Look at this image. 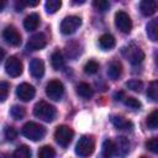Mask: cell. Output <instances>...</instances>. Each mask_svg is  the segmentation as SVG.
<instances>
[{
  "mask_svg": "<svg viewBox=\"0 0 158 158\" xmlns=\"http://www.w3.org/2000/svg\"><path fill=\"white\" fill-rule=\"evenodd\" d=\"M21 133L31 139V141H40L46 135V128L40 125V123H36V122H27L22 126L21 128Z\"/></svg>",
  "mask_w": 158,
  "mask_h": 158,
  "instance_id": "obj_1",
  "label": "cell"
},
{
  "mask_svg": "<svg viewBox=\"0 0 158 158\" xmlns=\"http://www.w3.org/2000/svg\"><path fill=\"white\" fill-rule=\"evenodd\" d=\"M33 115L42 121L51 122L56 116V109L46 101H38L33 107Z\"/></svg>",
  "mask_w": 158,
  "mask_h": 158,
  "instance_id": "obj_2",
  "label": "cell"
},
{
  "mask_svg": "<svg viewBox=\"0 0 158 158\" xmlns=\"http://www.w3.org/2000/svg\"><path fill=\"white\" fill-rule=\"evenodd\" d=\"M94 151V139L90 136H83L79 138L77 146H75V154L80 158L89 157Z\"/></svg>",
  "mask_w": 158,
  "mask_h": 158,
  "instance_id": "obj_3",
  "label": "cell"
},
{
  "mask_svg": "<svg viewBox=\"0 0 158 158\" xmlns=\"http://www.w3.org/2000/svg\"><path fill=\"white\" fill-rule=\"evenodd\" d=\"M122 53H123V56L130 60V63L133 64V65L139 64V63L144 59V53H143V51H142L139 47L135 46V44H128V47H126V48L122 49Z\"/></svg>",
  "mask_w": 158,
  "mask_h": 158,
  "instance_id": "obj_4",
  "label": "cell"
},
{
  "mask_svg": "<svg viewBox=\"0 0 158 158\" xmlns=\"http://www.w3.org/2000/svg\"><path fill=\"white\" fill-rule=\"evenodd\" d=\"M73 136H74V132L68 126H58L54 132V138H56L57 143L63 147H67L72 142Z\"/></svg>",
  "mask_w": 158,
  "mask_h": 158,
  "instance_id": "obj_5",
  "label": "cell"
},
{
  "mask_svg": "<svg viewBox=\"0 0 158 158\" xmlns=\"http://www.w3.org/2000/svg\"><path fill=\"white\" fill-rule=\"evenodd\" d=\"M81 25V19L78 16H67L60 23V32L63 35H72Z\"/></svg>",
  "mask_w": 158,
  "mask_h": 158,
  "instance_id": "obj_6",
  "label": "cell"
},
{
  "mask_svg": "<svg viewBox=\"0 0 158 158\" xmlns=\"http://www.w3.org/2000/svg\"><path fill=\"white\" fill-rule=\"evenodd\" d=\"M115 25L122 33H130L132 30L131 17L125 11H117L115 14Z\"/></svg>",
  "mask_w": 158,
  "mask_h": 158,
  "instance_id": "obj_7",
  "label": "cell"
},
{
  "mask_svg": "<svg viewBox=\"0 0 158 158\" xmlns=\"http://www.w3.org/2000/svg\"><path fill=\"white\" fill-rule=\"evenodd\" d=\"M46 94L52 100H60L64 94V86L59 80H51L46 86Z\"/></svg>",
  "mask_w": 158,
  "mask_h": 158,
  "instance_id": "obj_8",
  "label": "cell"
},
{
  "mask_svg": "<svg viewBox=\"0 0 158 158\" xmlns=\"http://www.w3.org/2000/svg\"><path fill=\"white\" fill-rule=\"evenodd\" d=\"M5 70L12 78H16V77L21 75V73H22V63H21V60L17 59L16 57H9L6 59V62H5Z\"/></svg>",
  "mask_w": 158,
  "mask_h": 158,
  "instance_id": "obj_9",
  "label": "cell"
},
{
  "mask_svg": "<svg viewBox=\"0 0 158 158\" xmlns=\"http://www.w3.org/2000/svg\"><path fill=\"white\" fill-rule=\"evenodd\" d=\"M35 94H36L35 88L31 84H28V83H21L17 86V89H16V95L22 101H30V100H32L33 96H35Z\"/></svg>",
  "mask_w": 158,
  "mask_h": 158,
  "instance_id": "obj_10",
  "label": "cell"
},
{
  "mask_svg": "<svg viewBox=\"0 0 158 158\" xmlns=\"http://www.w3.org/2000/svg\"><path fill=\"white\" fill-rule=\"evenodd\" d=\"M46 44H47V38L43 33L40 32L28 38L26 48L28 51H38V49H42L43 47H46Z\"/></svg>",
  "mask_w": 158,
  "mask_h": 158,
  "instance_id": "obj_11",
  "label": "cell"
},
{
  "mask_svg": "<svg viewBox=\"0 0 158 158\" xmlns=\"http://www.w3.org/2000/svg\"><path fill=\"white\" fill-rule=\"evenodd\" d=\"M2 38L10 46H19L21 43V35L14 26H7L2 31Z\"/></svg>",
  "mask_w": 158,
  "mask_h": 158,
  "instance_id": "obj_12",
  "label": "cell"
},
{
  "mask_svg": "<svg viewBox=\"0 0 158 158\" xmlns=\"http://www.w3.org/2000/svg\"><path fill=\"white\" fill-rule=\"evenodd\" d=\"M30 73L35 78H41L44 74V63L42 59L33 58L30 63Z\"/></svg>",
  "mask_w": 158,
  "mask_h": 158,
  "instance_id": "obj_13",
  "label": "cell"
},
{
  "mask_svg": "<svg viewBox=\"0 0 158 158\" xmlns=\"http://www.w3.org/2000/svg\"><path fill=\"white\" fill-rule=\"evenodd\" d=\"M115 143V149H116V153L120 156V157H125L127 153H128V149H130V142L126 137L123 136H120L116 138V141L114 142Z\"/></svg>",
  "mask_w": 158,
  "mask_h": 158,
  "instance_id": "obj_14",
  "label": "cell"
},
{
  "mask_svg": "<svg viewBox=\"0 0 158 158\" xmlns=\"http://www.w3.org/2000/svg\"><path fill=\"white\" fill-rule=\"evenodd\" d=\"M157 7H158V2L154 0H143L139 4V10L144 16L153 15L157 11Z\"/></svg>",
  "mask_w": 158,
  "mask_h": 158,
  "instance_id": "obj_15",
  "label": "cell"
},
{
  "mask_svg": "<svg viewBox=\"0 0 158 158\" xmlns=\"http://www.w3.org/2000/svg\"><path fill=\"white\" fill-rule=\"evenodd\" d=\"M146 32H147V36H148V38H149L151 41L158 42V17L151 20V21L147 23Z\"/></svg>",
  "mask_w": 158,
  "mask_h": 158,
  "instance_id": "obj_16",
  "label": "cell"
},
{
  "mask_svg": "<svg viewBox=\"0 0 158 158\" xmlns=\"http://www.w3.org/2000/svg\"><path fill=\"white\" fill-rule=\"evenodd\" d=\"M40 25V16L38 14L33 12V14H30L28 16H26V19L23 20V27L27 30V31H33L38 27Z\"/></svg>",
  "mask_w": 158,
  "mask_h": 158,
  "instance_id": "obj_17",
  "label": "cell"
},
{
  "mask_svg": "<svg viewBox=\"0 0 158 158\" xmlns=\"http://www.w3.org/2000/svg\"><path fill=\"white\" fill-rule=\"evenodd\" d=\"M121 73H122V65H121L118 62L114 60V62H111V63L109 64V68H107V75H109L110 79H112V80L118 79L120 75H121Z\"/></svg>",
  "mask_w": 158,
  "mask_h": 158,
  "instance_id": "obj_18",
  "label": "cell"
},
{
  "mask_svg": "<svg viewBox=\"0 0 158 158\" xmlns=\"http://www.w3.org/2000/svg\"><path fill=\"white\" fill-rule=\"evenodd\" d=\"M116 153L115 149V143L110 139H105L102 143V149H101V158H112L114 154Z\"/></svg>",
  "mask_w": 158,
  "mask_h": 158,
  "instance_id": "obj_19",
  "label": "cell"
},
{
  "mask_svg": "<svg viewBox=\"0 0 158 158\" xmlns=\"http://www.w3.org/2000/svg\"><path fill=\"white\" fill-rule=\"evenodd\" d=\"M111 122L118 130H130V128H132V122L127 121L122 116H115V115L111 116Z\"/></svg>",
  "mask_w": 158,
  "mask_h": 158,
  "instance_id": "obj_20",
  "label": "cell"
},
{
  "mask_svg": "<svg viewBox=\"0 0 158 158\" xmlns=\"http://www.w3.org/2000/svg\"><path fill=\"white\" fill-rule=\"evenodd\" d=\"M99 44L102 49H111L115 47V38L110 33H104L99 38Z\"/></svg>",
  "mask_w": 158,
  "mask_h": 158,
  "instance_id": "obj_21",
  "label": "cell"
},
{
  "mask_svg": "<svg viewBox=\"0 0 158 158\" xmlns=\"http://www.w3.org/2000/svg\"><path fill=\"white\" fill-rule=\"evenodd\" d=\"M77 93L84 98V99H90L93 95H94V91L91 89V86L86 83H80L78 86H77Z\"/></svg>",
  "mask_w": 158,
  "mask_h": 158,
  "instance_id": "obj_22",
  "label": "cell"
},
{
  "mask_svg": "<svg viewBox=\"0 0 158 158\" xmlns=\"http://www.w3.org/2000/svg\"><path fill=\"white\" fill-rule=\"evenodd\" d=\"M51 63H52L53 69H56V70L62 69L63 65H64V59H63L62 53L60 52H54L51 57Z\"/></svg>",
  "mask_w": 158,
  "mask_h": 158,
  "instance_id": "obj_23",
  "label": "cell"
},
{
  "mask_svg": "<svg viewBox=\"0 0 158 158\" xmlns=\"http://www.w3.org/2000/svg\"><path fill=\"white\" fill-rule=\"evenodd\" d=\"M12 158H31V151L27 146L22 144L17 147L12 154Z\"/></svg>",
  "mask_w": 158,
  "mask_h": 158,
  "instance_id": "obj_24",
  "label": "cell"
},
{
  "mask_svg": "<svg viewBox=\"0 0 158 158\" xmlns=\"http://www.w3.org/2000/svg\"><path fill=\"white\" fill-rule=\"evenodd\" d=\"M147 96L152 101H158V80L152 81L147 89Z\"/></svg>",
  "mask_w": 158,
  "mask_h": 158,
  "instance_id": "obj_25",
  "label": "cell"
},
{
  "mask_svg": "<svg viewBox=\"0 0 158 158\" xmlns=\"http://www.w3.org/2000/svg\"><path fill=\"white\" fill-rule=\"evenodd\" d=\"M62 6V1L60 0H48L46 1L44 4V7H46V11L48 14H54L57 12Z\"/></svg>",
  "mask_w": 158,
  "mask_h": 158,
  "instance_id": "obj_26",
  "label": "cell"
},
{
  "mask_svg": "<svg viewBox=\"0 0 158 158\" xmlns=\"http://www.w3.org/2000/svg\"><path fill=\"white\" fill-rule=\"evenodd\" d=\"M148 128L151 130H157L158 128V110H154L153 112H151L147 117V121H146Z\"/></svg>",
  "mask_w": 158,
  "mask_h": 158,
  "instance_id": "obj_27",
  "label": "cell"
},
{
  "mask_svg": "<svg viewBox=\"0 0 158 158\" xmlns=\"http://www.w3.org/2000/svg\"><path fill=\"white\" fill-rule=\"evenodd\" d=\"M56 152L51 146H43L38 152V158H54Z\"/></svg>",
  "mask_w": 158,
  "mask_h": 158,
  "instance_id": "obj_28",
  "label": "cell"
},
{
  "mask_svg": "<svg viewBox=\"0 0 158 158\" xmlns=\"http://www.w3.org/2000/svg\"><path fill=\"white\" fill-rule=\"evenodd\" d=\"M10 114H11V116H12L15 120H21V118H23L26 111H25V109H23L22 106L14 105V106L11 107V110H10Z\"/></svg>",
  "mask_w": 158,
  "mask_h": 158,
  "instance_id": "obj_29",
  "label": "cell"
},
{
  "mask_svg": "<svg viewBox=\"0 0 158 158\" xmlns=\"http://www.w3.org/2000/svg\"><path fill=\"white\" fill-rule=\"evenodd\" d=\"M98 69H99V64H98V62H95V60H89V62L84 65V72H85L86 74H94V73L98 72Z\"/></svg>",
  "mask_w": 158,
  "mask_h": 158,
  "instance_id": "obj_30",
  "label": "cell"
},
{
  "mask_svg": "<svg viewBox=\"0 0 158 158\" xmlns=\"http://www.w3.org/2000/svg\"><path fill=\"white\" fill-rule=\"evenodd\" d=\"M126 86L133 91H141L142 88H143V83L141 80H137V79H133V80H130L126 83Z\"/></svg>",
  "mask_w": 158,
  "mask_h": 158,
  "instance_id": "obj_31",
  "label": "cell"
},
{
  "mask_svg": "<svg viewBox=\"0 0 158 158\" xmlns=\"http://www.w3.org/2000/svg\"><path fill=\"white\" fill-rule=\"evenodd\" d=\"M123 102L126 106L131 107V109H139L142 105L139 102V100H137L136 98H132V96H128V98H125L123 99Z\"/></svg>",
  "mask_w": 158,
  "mask_h": 158,
  "instance_id": "obj_32",
  "label": "cell"
},
{
  "mask_svg": "<svg viewBox=\"0 0 158 158\" xmlns=\"http://www.w3.org/2000/svg\"><path fill=\"white\" fill-rule=\"evenodd\" d=\"M93 6L98 10V11H106L109 7H110V4H109V1H106V0H95L94 2H93Z\"/></svg>",
  "mask_w": 158,
  "mask_h": 158,
  "instance_id": "obj_33",
  "label": "cell"
},
{
  "mask_svg": "<svg viewBox=\"0 0 158 158\" xmlns=\"http://www.w3.org/2000/svg\"><path fill=\"white\" fill-rule=\"evenodd\" d=\"M146 147H147L151 152L158 154V137H154V138H151L149 141H147Z\"/></svg>",
  "mask_w": 158,
  "mask_h": 158,
  "instance_id": "obj_34",
  "label": "cell"
},
{
  "mask_svg": "<svg viewBox=\"0 0 158 158\" xmlns=\"http://www.w3.org/2000/svg\"><path fill=\"white\" fill-rule=\"evenodd\" d=\"M7 93H9V84L6 81H1L0 83V101H5L7 98Z\"/></svg>",
  "mask_w": 158,
  "mask_h": 158,
  "instance_id": "obj_35",
  "label": "cell"
},
{
  "mask_svg": "<svg viewBox=\"0 0 158 158\" xmlns=\"http://www.w3.org/2000/svg\"><path fill=\"white\" fill-rule=\"evenodd\" d=\"M4 135H5V138L7 139V141H14L15 138H16V136H17V131L14 128V127H6L5 130H4Z\"/></svg>",
  "mask_w": 158,
  "mask_h": 158,
  "instance_id": "obj_36",
  "label": "cell"
},
{
  "mask_svg": "<svg viewBox=\"0 0 158 158\" xmlns=\"http://www.w3.org/2000/svg\"><path fill=\"white\" fill-rule=\"evenodd\" d=\"M154 60H156V64H158V52H156L154 54Z\"/></svg>",
  "mask_w": 158,
  "mask_h": 158,
  "instance_id": "obj_37",
  "label": "cell"
},
{
  "mask_svg": "<svg viewBox=\"0 0 158 158\" xmlns=\"http://www.w3.org/2000/svg\"><path fill=\"white\" fill-rule=\"evenodd\" d=\"M142 158H146V157H142Z\"/></svg>",
  "mask_w": 158,
  "mask_h": 158,
  "instance_id": "obj_38",
  "label": "cell"
}]
</instances>
